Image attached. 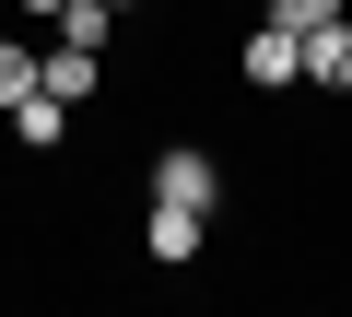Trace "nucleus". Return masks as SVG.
Masks as SVG:
<instances>
[{
  "label": "nucleus",
  "instance_id": "nucleus-1",
  "mask_svg": "<svg viewBox=\"0 0 352 317\" xmlns=\"http://www.w3.org/2000/svg\"><path fill=\"white\" fill-rule=\"evenodd\" d=\"M235 71H247L258 94H294V83H305V36H294V24H258V36L235 47Z\"/></svg>",
  "mask_w": 352,
  "mask_h": 317
},
{
  "label": "nucleus",
  "instance_id": "nucleus-2",
  "mask_svg": "<svg viewBox=\"0 0 352 317\" xmlns=\"http://www.w3.org/2000/svg\"><path fill=\"white\" fill-rule=\"evenodd\" d=\"M153 200H188V212H212V200H223V165H212L200 141H176V153H153Z\"/></svg>",
  "mask_w": 352,
  "mask_h": 317
},
{
  "label": "nucleus",
  "instance_id": "nucleus-3",
  "mask_svg": "<svg viewBox=\"0 0 352 317\" xmlns=\"http://www.w3.org/2000/svg\"><path fill=\"white\" fill-rule=\"evenodd\" d=\"M200 235H212V212H188V200H153V212H141L153 270H188V259H200Z\"/></svg>",
  "mask_w": 352,
  "mask_h": 317
},
{
  "label": "nucleus",
  "instance_id": "nucleus-4",
  "mask_svg": "<svg viewBox=\"0 0 352 317\" xmlns=\"http://www.w3.org/2000/svg\"><path fill=\"white\" fill-rule=\"evenodd\" d=\"M0 118H12V141H24V153H59V141H71V106H59L47 83H36V94H12Z\"/></svg>",
  "mask_w": 352,
  "mask_h": 317
},
{
  "label": "nucleus",
  "instance_id": "nucleus-5",
  "mask_svg": "<svg viewBox=\"0 0 352 317\" xmlns=\"http://www.w3.org/2000/svg\"><path fill=\"white\" fill-rule=\"evenodd\" d=\"M305 83H317V94H352V12L305 36Z\"/></svg>",
  "mask_w": 352,
  "mask_h": 317
},
{
  "label": "nucleus",
  "instance_id": "nucleus-6",
  "mask_svg": "<svg viewBox=\"0 0 352 317\" xmlns=\"http://www.w3.org/2000/svg\"><path fill=\"white\" fill-rule=\"evenodd\" d=\"M36 83H47L59 106H82V94H94V47H71V36H59V47L36 59Z\"/></svg>",
  "mask_w": 352,
  "mask_h": 317
},
{
  "label": "nucleus",
  "instance_id": "nucleus-7",
  "mask_svg": "<svg viewBox=\"0 0 352 317\" xmlns=\"http://www.w3.org/2000/svg\"><path fill=\"white\" fill-rule=\"evenodd\" d=\"M12 94H36V47H24V36H0V106H12Z\"/></svg>",
  "mask_w": 352,
  "mask_h": 317
},
{
  "label": "nucleus",
  "instance_id": "nucleus-8",
  "mask_svg": "<svg viewBox=\"0 0 352 317\" xmlns=\"http://www.w3.org/2000/svg\"><path fill=\"white\" fill-rule=\"evenodd\" d=\"M106 24H118L106 0H71V12H59V36H71V47H106Z\"/></svg>",
  "mask_w": 352,
  "mask_h": 317
},
{
  "label": "nucleus",
  "instance_id": "nucleus-9",
  "mask_svg": "<svg viewBox=\"0 0 352 317\" xmlns=\"http://www.w3.org/2000/svg\"><path fill=\"white\" fill-rule=\"evenodd\" d=\"M270 24H294V36H317V24H340V0H270Z\"/></svg>",
  "mask_w": 352,
  "mask_h": 317
},
{
  "label": "nucleus",
  "instance_id": "nucleus-10",
  "mask_svg": "<svg viewBox=\"0 0 352 317\" xmlns=\"http://www.w3.org/2000/svg\"><path fill=\"white\" fill-rule=\"evenodd\" d=\"M12 12H36V24H59V12H71V0H12Z\"/></svg>",
  "mask_w": 352,
  "mask_h": 317
},
{
  "label": "nucleus",
  "instance_id": "nucleus-11",
  "mask_svg": "<svg viewBox=\"0 0 352 317\" xmlns=\"http://www.w3.org/2000/svg\"><path fill=\"white\" fill-rule=\"evenodd\" d=\"M106 12H129V0H106Z\"/></svg>",
  "mask_w": 352,
  "mask_h": 317
}]
</instances>
